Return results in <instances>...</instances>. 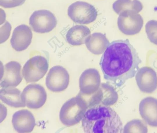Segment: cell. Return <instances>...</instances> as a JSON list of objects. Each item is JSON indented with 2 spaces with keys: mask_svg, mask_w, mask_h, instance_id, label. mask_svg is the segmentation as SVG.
<instances>
[{
  "mask_svg": "<svg viewBox=\"0 0 157 133\" xmlns=\"http://www.w3.org/2000/svg\"><path fill=\"white\" fill-rule=\"evenodd\" d=\"M142 61L128 39L109 43L99 62L104 78L117 87L135 76Z\"/></svg>",
  "mask_w": 157,
  "mask_h": 133,
  "instance_id": "cell-1",
  "label": "cell"
},
{
  "mask_svg": "<svg viewBox=\"0 0 157 133\" xmlns=\"http://www.w3.org/2000/svg\"><path fill=\"white\" fill-rule=\"evenodd\" d=\"M85 133H121L122 122L118 115L108 106L98 105L87 109L82 120Z\"/></svg>",
  "mask_w": 157,
  "mask_h": 133,
  "instance_id": "cell-2",
  "label": "cell"
},
{
  "mask_svg": "<svg viewBox=\"0 0 157 133\" xmlns=\"http://www.w3.org/2000/svg\"><path fill=\"white\" fill-rule=\"evenodd\" d=\"M88 109L85 100L78 94L63 105L59 112L60 120L67 126L75 125L82 120Z\"/></svg>",
  "mask_w": 157,
  "mask_h": 133,
  "instance_id": "cell-3",
  "label": "cell"
},
{
  "mask_svg": "<svg viewBox=\"0 0 157 133\" xmlns=\"http://www.w3.org/2000/svg\"><path fill=\"white\" fill-rule=\"evenodd\" d=\"M67 14L74 22L82 24H87L94 21L98 16L94 6L87 2L77 1L69 6Z\"/></svg>",
  "mask_w": 157,
  "mask_h": 133,
  "instance_id": "cell-4",
  "label": "cell"
},
{
  "mask_svg": "<svg viewBox=\"0 0 157 133\" xmlns=\"http://www.w3.org/2000/svg\"><path fill=\"white\" fill-rule=\"evenodd\" d=\"M48 68L47 59L40 55L34 56L24 65L22 75L27 83L38 81L46 73Z\"/></svg>",
  "mask_w": 157,
  "mask_h": 133,
  "instance_id": "cell-5",
  "label": "cell"
},
{
  "mask_svg": "<svg viewBox=\"0 0 157 133\" xmlns=\"http://www.w3.org/2000/svg\"><path fill=\"white\" fill-rule=\"evenodd\" d=\"M117 21L118 27L120 31L126 35H134L139 33L143 28L144 21L138 13L131 10L122 12Z\"/></svg>",
  "mask_w": 157,
  "mask_h": 133,
  "instance_id": "cell-6",
  "label": "cell"
},
{
  "mask_svg": "<svg viewBox=\"0 0 157 133\" xmlns=\"http://www.w3.org/2000/svg\"><path fill=\"white\" fill-rule=\"evenodd\" d=\"M56 19L51 11L45 9L35 11L30 17L29 24L33 30L44 33L51 31L56 27Z\"/></svg>",
  "mask_w": 157,
  "mask_h": 133,
  "instance_id": "cell-7",
  "label": "cell"
},
{
  "mask_svg": "<svg viewBox=\"0 0 157 133\" xmlns=\"http://www.w3.org/2000/svg\"><path fill=\"white\" fill-rule=\"evenodd\" d=\"M22 100L27 107L37 109L41 107L47 99L44 88L37 84H30L23 90L21 94Z\"/></svg>",
  "mask_w": 157,
  "mask_h": 133,
  "instance_id": "cell-8",
  "label": "cell"
},
{
  "mask_svg": "<svg viewBox=\"0 0 157 133\" xmlns=\"http://www.w3.org/2000/svg\"><path fill=\"white\" fill-rule=\"evenodd\" d=\"M69 75L63 66L56 65L50 69L46 78L47 88L53 92H60L66 89L69 82Z\"/></svg>",
  "mask_w": 157,
  "mask_h": 133,
  "instance_id": "cell-9",
  "label": "cell"
},
{
  "mask_svg": "<svg viewBox=\"0 0 157 133\" xmlns=\"http://www.w3.org/2000/svg\"><path fill=\"white\" fill-rule=\"evenodd\" d=\"M80 95L86 102L88 109L100 104L108 106L114 104V92L107 83H101L98 90L91 95Z\"/></svg>",
  "mask_w": 157,
  "mask_h": 133,
  "instance_id": "cell-10",
  "label": "cell"
},
{
  "mask_svg": "<svg viewBox=\"0 0 157 133\" xmlns=\"http://www.w3.org/2000/svg\"><path fill=\"white\" fill-rule=\"evenodd\" d=\"M79 94L83 95H91L98 90L101 84V78L98 70L90 68L84 70L79 80Z\"/></svg>",
  "mask_w": 157,
  "mask_h": 133,
  "instance_id": "cell-11",
  "label": "cell"
},
{
  "mask_svg": "<svg viewBox=\"0 0 157 133\" xmlns=\"http://www.w3.org/2000/svg\"><path fill=\"white\" fill-rule=\"evenodd\" d=\"M137 84L142 92L151 93L157 88V75L151 68L144 66L140 68L135 76Z\"/></svg>",
  "mask_w": 157,
  "mask_h": 133,
  "instance_id": "cell-12",
  "label": "cell"
},
{
  "mask_svg": "<svg viewBox=\"0 0 157 133\" xmlns=\"http://www.w3.org/2000/svg\"><path fill=\"white\" fill-rule=\"evenodd\" d=\"M21 65L16 61H11L3 67V73L0 82L3 88L17 86L22 79L21 73Z\"/></svg>",
  "mask_w": 157,
  "mask_h": 133,
  "instance_id": "cell-13",
  "label": "cell"
},
{
  "mask_svg": "<svg viewBox=\"0 0 157 133\" xmlns=\"http://www.w3.org/2000/svg\"><path fill=\"white\" fill-rule=\"evenodd\" d=\"M33 34L30 28L21 24L14 30L10 39L11 45L16 51H21L26 49L31 42Z\"/></svg>",
  "mask_w": 157,
  "mask_h": 133,
  "instance_id": "cell-14",
  "label": "cell"
},
{
  "mask_svg": "<svg viewBox=\"0 0 157 133\" xmlns=\"http://www.w3.org/2000/svg\"><path fill=\"white\" fill-rule=\"evenodd\" d=\"M12 123L14 129L19 133L30 132L36 125L33 115L27 109L16 112L13 116Z\"/></svg>",
  "mask_w": 157,
  "mask_h": 133,
  "instance_id": "cell-15",
  "label": "cell"
},
{
  "mask_svg": "<svg viewBox=\"0 0 157 133\" xmlns=\"http://www.w3.org/2000/svg\"><path fill=\"white\" fill-rule=\"evenodd\" d=\"M140 114L149 125L157 127V99L147 97L140 102L139 105Z\"/></svg>",
  "mask_w": 157,
  "mask_h": 133,
  "instance_id": "cell-16",
  "label": "cell"
},
{
  "mask_svg": "<svg viewBox=\"0 0 157 133\" xmlns=\"http://www.w3.org/2000/svg\"><path fill=\"white\" fill-rule=\"evenodd\" d=\"M85 44L90 52L95 55H99L104 52L109 42L105 34L94 32L87 38Z\"/></svg>",
  "mask_w": 157,
  "mask_h": 133,
  "instance_id": "cell-17",
  "label": "cell"
},
{
  "mask_svg": "<svg viewBox=\"0 0 157 133\" xmlns=\"http://www.w3.org/2000/svg\"><path fill=\"white\" fill-rule=\"evenodd\" d=\"M90 29L83 25H76L67 31L66 35L67 42L72 46H79L85 44L87 38L90 35Z\"/></svg>",
  "mask_w": 157,
  "mask_h": 133,
  "instance_id": "cell-18",
  "label": "cell"
},
{
  "mask_svg": "<svg viewBox=\"0 0 157 133\" xmlns=\"http://www.w3.org/2000/svg\"><path fill=\"white\" fill-rule=\"evenodd\" d=\"M21 91L16 88H3L0 90L1 100L7 105L15 108L25 106L21 96Z\"/></svg>",
  "mask_w": 157,
  "mask_h": 133,
  "instance_id": "cell-19",
  "label": "cell"
},
{
  "mask_svg": "<svg viewBox=\"0 0 157 133\" xmlns=\"http://www.w3.org/2000/svg\"><path fill=\"white\" fill-rule=\"evenodd\" d=\"M143 8L142 3L138 0H117L113 4V10L118 15L127 10H132L139 13Z\"/></svg>",
  "mask_w": 157,
  "mask_h": 133,
  "instance_id": "cell-20",
  "label": "cell"
},
{
  "mask_svg": "<svg viewBox=\"0 0 157 133\" xmlns=\"http://www.w3.org/2000/svg\"><path fill=\"white\" fill-rule=\"evenodd\" d=\"M146 124L141 120L134 119L128 122L123 129L124 133H147Z\"/></svg>",
  "mask_w": 157,
  "mask_h": 133,
  "instance_id": "cell-21",
  "label": "cell"
},
{
  "mask_svg": "<svg viewBox=\"0 0 157 133\" xmlns=\"http://www.w3.org/2000/svg\"><path fill=\"white\" fill-rule=\"evenodd\" d=\"M145 29L149 41L157 45V21L152 20L147 21Z\"/></svg>",
  "mask_w": 157,
  "mask_h": 133,
  "instance_id": "cell-22",
  "label": "cell"
},
{
  "mask_svg": "<svg viewBox=\"0 0 157 133\" xmlns=\"http://www.w3.org/2000/svg\"><path fill=\"white\" fill-rule=\"evenodd\" d=\"M11 26L10 24L6 21L0 28V43L5 42L9 38Z\"/></svg>",
  "mask_w": 157,
  "mask_h": 133,
  "instance_id": "cell-23",
  "label": "cell"
},
{
  "mask_svg": "<svg viewBox=\"0 0 157 133\" xmlns=\"http://www.w3.org/2000/svg\"><path fill=\"white\" fill-rule=\"evenodd\" d=\"M26 0H0V5L5 8L16 7L23 4Z\"/></svg>",
  "mask_w": 157,
  "mask_h": 133,
  "instance_id": "cell-24",
  "label": "cell"
}]
</instances>
